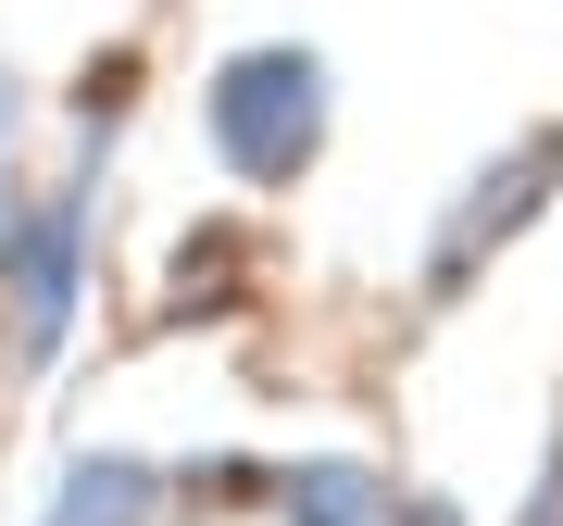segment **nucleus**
Returning a JSON list of instances; mask_svg holds the SVG:
<instances>
[{"instance_id": "1", "label": "nucleus", "mask_w": 563, "mask_h": 526, "mask_svg": "<svg viewBox=\"0 0 563 526\" xmlns=\"http://www.w3.org/2000/svg\"><path fill=\"white\" fill-rule=\"evenodd\" d=\"M325 139V63L313 51H239L213 76V151L239 163L251 188H288Z\"/></svg>"}, {"instance_id": "2", "label": "nucleus", "mask_w": 563, "mask_h": 526, "mask_svg": "<svg viewBox=\"0 0 563 526\" xmlns=\"http://www.w3.org/2000/svg\"><path fill=\"white\" fill-rule=\"evenodd\" d=\"M76 226H88V201L0 213V288H13L25 351H51V339H63V314H76Z\"/></svg>"}, {"instance_id": "3", "label": "nucleus", "mask_w": 563, "mask_h": 526, "mask_svg": "<svg viewBox=\"0 0 563 526\" xmlns=\"http://www.w3.org/2000/svg\"><path fill=\"white\" fill-rule=\"evenodd\" d=\"M551 176H563V139H526L501 176H476V201L439 226V276H463V251H476V239H514V226L539 213V188H551Z\"/></svg>"}, {"instance_id": "4", "label": "nucleus", "mask_w": 563, "mask_h": 526, "mask_svg": "<svg viewBox=\"0 0 563 526\" xmlns=\"http://www.w3.org/2000/svg\"><path fill=\"white\" fill-rule=\"evenodd\" d=\"M151 514H163V476H151V464H125V451H88V464L51 489V514H38V526H151Z\"/></svg>"}, {"instance_id": "5", "label": "nucleus", "mask_w": 563, "mask_h": 526, "mask_svg": "<svg viewBox=\"0 0 563 526\" xmlns=\"http://www.w3.org/2000/svg\"><path fill=\"white\" fill-rule=\"evenodd\" d=\"M276 502H288V526H401V502H388L363 464H288Z\"/></svg>"}, {"instance_id": "6", "label": "nucleus", "mask_w": 563, "mask_h": 526, "mask_svg": "<svg viewBox=\"0 0 563 526\" xmlns=\"http://www.w3.org/2000/svg\"><path fill=\"white\" fill-rule=\"evenodd\" d=\"M0 213H13V76H0Z\"/></svg>"}]
</instances>
